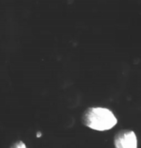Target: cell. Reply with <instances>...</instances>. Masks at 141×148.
<instances>
[{
	"label": "cell",
	"mask_w": 141,
	"mask_h": 148,
	"mask_svg": "<svg viewBox=\"0 0 141 148\" xmlns=\"http://www.w3.org/2000/svg\"><path fill=\"white\" fill-rule=\"evenodd\" d=\"M11 148H27V146H26V145L24 144V142L19 140V141H17L16 143H14V144L11 146Z\"/></svg>",
	"instance_id": "3"
},
{
	"label": "cell",
	"mask_w": 141,
	"mask_h": 148,
	"mask_svg": "<svg viewBox=\"0 0 141 148\" xmlns=\"http://www.w3.org/2000/svg\"><path fill=\"white\" fill-rule=\"evenodd\" d=\"M115 148H137L138 141L134 132L131 130H122L114 138Z\"/></svg>",
	"instance_id": "2"
},
{
	"label": "cell",
	"mask_w": 141,
	"mask_h": 148,
	"mask_svg": "<svg viewBox=\"0 0 141 148\" xmlns=\"http://www.w3.org/2000/svg\"><path fill=\"white\" fill-rule=\"evenodd\" d=\"M81 121L85 126L100 132L110 130L117 123V119L110 109L100 107L86 109Z\"/></svg>",
	"instance_id": "1"
}]
</instances>
